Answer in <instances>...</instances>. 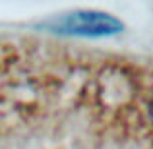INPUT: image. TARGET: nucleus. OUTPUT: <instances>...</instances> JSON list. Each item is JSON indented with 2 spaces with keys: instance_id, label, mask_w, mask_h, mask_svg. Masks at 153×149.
I'll list each match as a JSON object with an SVG mask.
<instances>
[{
  "instance_id": "f257e3e1",
  "label": "nucleus",
  "mask_w": 153,
  "mask_h": 149,
  "mask_svg": "<svg viewBox=\"0 0 153 149\" xmlns=\"http://www.w3.org/2000/svg\"><path fill=\"white\" fill-rule=\"evenodd\" d=\"M56 31L70 35H89V37H101V35H112L122 29V23L108 14H97V12H78V14L64 16L54 25Z\"/></svg>"
},
{
  "instance_id": "f03ea898",
  "label": "nucleus",
  "mask_w": 153,
  "mask_h": 149,
  "mask_svg": "<svg viewBox=\"0 0 153 149\" xmlns=\"http://www.w3.org/2000/svg\"><path fill=\"white\" fill-rule=\"evenodd\" d=\"M149 116H151V122H153V99H151V103H149Z\"/></svg>"
}]
</instances>
